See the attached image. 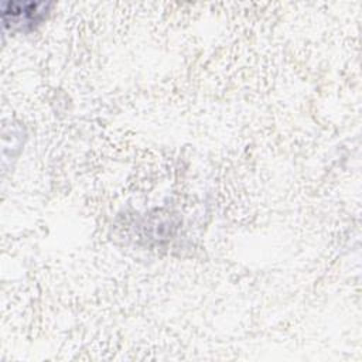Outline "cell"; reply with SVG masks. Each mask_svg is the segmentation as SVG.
<instances>
[{
    "instance_id": "cell-1",
    "label": "cell",
    "mask_w": 362,
    "mask_h": 362,
    "mask_svg": "<svg viewBox=\"0 0 362 362\" xmlns=\"http://www.w3.org/2000/svg\"><path fill=\"white\" fill-rule=\"evenodd\" d=\"M49 11V3L8 1L3 4V23L11 31H30L41 24Z\"/></svg>"
}]
</instances>
